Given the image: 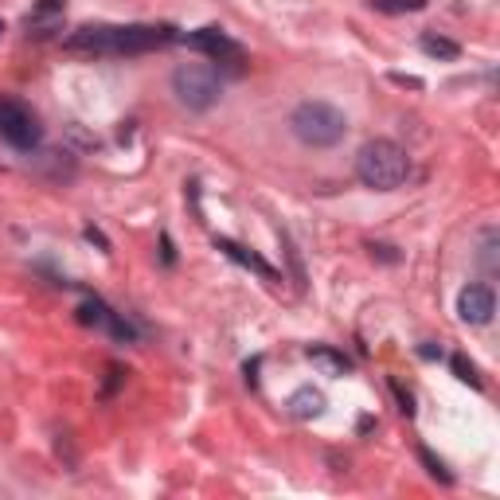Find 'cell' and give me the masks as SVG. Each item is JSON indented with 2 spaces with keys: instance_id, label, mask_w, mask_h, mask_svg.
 Returning <instances> with one entry per match:
<instances>
[{
  "instance_id": "52a82bcc",
  "label": "cell",
  "mask_w": 500,
  "mask_h": 500,
  "mask_svg": "<svg viewBox=\"0 0 500 500\" xmlns=\"http://www.w3.org/2000/svg\"><path fill=\"white\" fill-rule=\"evenodd\" d=\"M496 313V298L488 286H465L457 293V317L465 321V325H488Z\"/></svg>"
},
{
  "instance_id": "ac0fdd59",
  "label": "cell",
  "mask_w": 500,
  "mask_h": 500,
  "mask_svg": "<svg viewBox=\"0 0 500 500\" xmlns=\"http://www.w3.org/2000/svg\"><path fill=\"white\" fill-rule=\"evenodd\" d=\"M391 83L410 86V91H423V78H415V75H391Z\"/></svg>"
},
{
  "instance_id": "7402d4cb",
  "label": "cell",
  "mask_w": 500,
  "mask_h": 500,
  "mask_svg": "<svg viewBox=\"0 0 500 500\" xmlns=\"http://www.w3.org/2000/svg\"><path fill=\"white\" fill-rule=\"evenodd\" d=\"M0 39H4V20H0Z\"/></svg>"
},
{
  "instance_id": "8992f818",
  "label": "cell",
  "mask_w": 500,
  "mask_h": 500,
  "mask_svg": "<svg viewBox=\"0 0 500 500\" xmlns=\"http://www.w3.org/2000/svg\"><path fill=\"white\" fill-rule=\"evenodd\" d=\"M180 44H188L192 52L208 55L211 63H227V67H239L242 63V47L234 44L227 32H219V28H195L188 36H176Z\"/></svg>"
},
{
  "instance_id": "7c38bea8",
  "label": "cell",
  "mask_w": 500,
  "mask_h": 500,
  "mask_svg": "<svg viewBox=\"0 0 500 500\" xmlns=\"http://www.w3.org/2000/svg\"><path fill=\"white\" fill-rule=\"evenodd\" d=\"M371 8L384 16H403V12H423L426 0H371Z\"/></svg>"
},
{
  "instance_id": "277c9868",
  "label": "cell",
  "mask_w": 500,
  "mask_h": 500,
  "mask_svg": "<svg viewBox=\"0 0 500 500\" xmlns=\"http://www.w3.org/2000/svg\"><path fill=\"white\" fill-rule=\"evenodd\" d=\"M172 94L180 98V106L203 114V110H211V106L219 102L223 78H219V71H215L211 63H184V67H176L172 71Z\"/></svg>"
},
{
  "instance_id": "d6986e66",
  "label": "cell",
  "mask_w": 500,
  "mask_h": 500,
  "mask_svg": "<svg viewBox=\"0 0 500 500\" xmlns=\"http://www.w3.org/2000/svg\"><path fill=\"white\" fill-rule=\"evenodd\" d=\"M161 258H164V266H172V262H176V254H172V239H169V234L161 239Z\"/></svg>"
},
{
  "instance_id": "6da1fadb",
  "label": "cell",
  "mask_w": 500,
  "mask_h": 500,
  "mask_svg": "<svg viewBox=\"0 0 500 500\" xmlns=\"http://www.w3.org/2000/svg\"><path fill=\"white\" fill-rule=\"evenodd\" d=\"M176 44L172 24H86L63 39L75 55H145Z\"/></svg>"
},
{
  "instance_id": "2e32d148",
  "label": "cell",
  "mask_w": 500,
  "mask_h": 500,
  "mask_svg": "<svg viewBox=\"0 0 500 500\" xmlns=\"http://www.w3.org/2000/svg\"><path fill=\"white\" fill-rule=\"evenodd\" d=\"M418 457H423V465L430 469V477H438V481H442V485H454V477H449V473H446V465H442V462H438V457H434V454H430V449H418Z\"/></svg>"
},
{
  "instance_id": "9c48e42d",
  "label": "cell",
  "mask_w": 500,
  "mask_h": 500,
  "mask_svg": "<svg viewBox=\"0 0 500 500\" xmlns=\"http://www.w3.org/2000/svg\"><path fill=\"white\" fill-rule=\"evenodd\" d=\"M286 407H290L293 418H321L325 415V395H321L317 387H298Z\"/></svg>"
},
{
  "instance_id": "9a60e30c",
  "label": "cell",
  "mask_w": 500,
  "mask_h": 500,
  "mask_svg": "<svg viewBox=\"0 0 500 500\" xmlns=\"http://www.w3.org/2000/svg\"><path fill=\"white\" fill-rule=\"evenodd\" d=\"M106 317H110V309H106L102 301H86V306L78 309V321H83V325H106Z\"/></svg>"
},
{
  "instance_id": "e0dca14e",
  "label": "cell",
  "mask_w": 500,
  "mask_h": 500,
  "mask_svg": "<svg viewBox=\"0 0 500 500\" xmlns=\"http://www.w3.org/2000/svg\"><path fill=\"white\" fill-rule=\"evenodd\" d=\"M391 391H395V399H399V410H403L407 418H415V395H410V391H403V384H399V379H391Z\"/></svg>"
},
{
  "instance_id": "5bb4252c",
  "label": "cell",
  "mask_w": 500,
  "mask_h": 500,
  "mask_svg": "<svg viewBox=\"0 0 500 500\" xmlns=\"http://www.w3.org/2000/svg\"><path fill=\"white\" fill-rule=\"evenodd\" d=\"M67 8V0H39V4L32 8V16H28V28H39L44 20H52V16H59Z\"/></svg>"
},
{
  "instance_id": "ba28073f",
  "label": "cell",
  "mask_w": 500,
  "mask_h": 500,
  "mask_svg": "<svg viewBox=\"0 0 500 500\" xmlns=\"http://www.w3.org/2000/svg\"><path fill=\"white\" fill-rule=\"evenodd\" d=\"M215 250H223L227 258H234L239 266H247V270H254V274H262L266 282H282V274L270 266L266 258H258L254 250H247V247H239V242H231V239H215Z\"/></svg>"
},
{
  "instance_id": "30bf717a",
  "label": "cell",
  "mask_w": 500,
  "mask_h": 500,
  "mask_svg": "<svg viewBox=\"0 0 500 500\" xmlns=\"http://www.w3.org/2000/svg\"><path fill=\"white\" fill-rule=\"evenodd\" d=\"M309 360L313 368H321V376H332V379H345L352 371V360L337 348H309Z\"/></svg>"
},
{
  "instance_id": "7a4b0ae2",
  "label": "cell",
  "mask_w": 500,
  "mask_h": 500,
  "mask_svg": "<svg viewBox=\"0 0 500 500\" xmlns=\"http://www.w3.org/2000/svg\"><path fill=\"white\" fill-rule=\"evenodd\" d=\"M356 176L371 192H395L410 176V156L403 145L387 141V137H376V141H368L356 153Z\"/></svg>"
},
{
  "instance_id": "8fae6325",
  "label": "cell",
  "mask_w": 500,
  "mask_h": 500,
  "mask_svg": "<svg viewBox=\"0 0 500 500\" xmlns=\"http://www.w3.org/2000/svg\"><path fill=\"white\" fill-rule=\"evenodd\" d=\"M418 47L430 55V59H457L462 55V47L454 44V39H446V36H434V32H426L423 39H418Z\"/></svg>"
},
{
  "instance_id": "5b68a950",
  "label": "cell",
  "mask_w": 500,
  "mask_h": 500,
  "mask_svg": "<svg viewBox=\"0 0 500 500\" xmlns=\"http://www.w3.org/2000/svg\"><path fill=\"white\" fill-rule=\"evenodd\" d=\"M0 137H4L12 149L32 153V149H39V141H44V125H39V117L28 110L20 98H0Z\"/></svg>"
},
{
  "instance_id": "ffe728a7",
  "label": "cell",
  "mask_w": 500,
  "mask_h": 500,
  "mask_svg": "<svg viewBox=\"0 0 500 500\" xmlns=\"http://www.w3.org/2000/svg\"><path fill=\"white\" fill-rule=\"evenodd\" d=\"M86 239H91V242H98V247H102V250H110V242H106V234H102V231L86 227Z\"/></svg>"
},
{
  "instance_id": "44dd1931",
  "label": "cell",
  "mask_w": 500,
  "mask_h": 500,
  "mask_svg": "<svg viewBox=\"0 0 500 500\" xmlns=\"http://www.w3.org/2000/svg\"><path fill=\"white\" fill-rule=\"evenodd\" d=\"M418 352H423V356H426V360H434V356H442V348H434V345H423V348H418Z\"/></svg>"
},
{
  "instance_id": "3957f363",
  "label": "cell",
  "mask_w": 500,
  "mask_h": 500,
  "mask_svg": "<svg viewBox=\"0 0 500 500\" xmlns=\"http://www.w3.org/2000/svg\"><path fill=\"white\" fill-rule=\"evenodd\" d=\"M290 130L301 145H309V149H332V145L345 141L348 117L329 102H301L298 110L290 114Z\"/></svg>"
},
{
  "instance_id": "4fadbf2b",
  "label": "cell",
  "mask_w": 500,
  "mask_h": 500,
  "mask_svg": "<svg viewBox=\"0 0 500 500\" xmlns=\"http://www.w3.org/2000/svg\"><path fill=\"white\" fill-rule=\"evenodd\" d=\"M449 368H454V376L462 379V384H469V387H481V376H477L473 360H465L462 352H457V356H449Z\"/></svg>"
}]
</instances>
